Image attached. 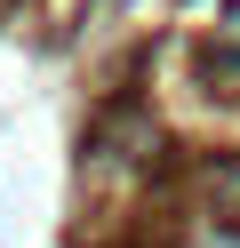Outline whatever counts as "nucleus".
Listing matches in <instances>:
<instances>
[{
  "label": "nucleus",
  "instance_id": "nucleus-1",
  "mask_svg": "<svg viewBox=\"0 0 240 248\" xmlns=\"http://www.w3.org/2000/svg\"><path fill=\"white\" fill-rule=\"evenodd\" d=\"M216 192H224V200L240 208V160H224V168H216Z\"/></svg>",
  "mask_w": 240,
  "mask_h": 248
},
{
  "label": "nucleus",
  "instance_id": "nucleus-2",
  "mask_svg": "<svg viewBox=\"0 0 240 248\" xmlns=\"http://www.w3.org/2000/svg\"><path fill=\"white\" fill-rule=\"evenodd\" d=\"M192 248H240V232H200Z\"/></svg>",
  "mask_w": 240,
  "mask_h": 248
}]
</instances>
